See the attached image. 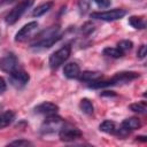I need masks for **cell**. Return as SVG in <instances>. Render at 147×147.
I'll return each mask as SVG.
<instances>
[{"label":"cell","instance_id":"obj_8","mask_svg":"<svg viewBox=\"0 0 147 147\" xmlns=\"http://www.w3.org/2000/svg\"><path fill=\"white\" fill-rule=\"evenodd\" d=\"M38 29V23L37 22H29L25 24L21 30H18L15 34V41L22 42L26 39H29Z\"/></svg>","mask_w":147,"mask_h":147},{"label":"cell","instance_id":"obj_12","mask_svg":"<svg viewBox=\"0 0 147 147\" xmlns=\"http://www.w3.org/2000/svg\"><path fill=\"white\" fill-rule=\"evenodd\" d=\"M60 39H61V34H56L54 37H51V38H47V39H44V40L33 41L31 44V47H34V48H48V47L53 46L55 42H57Z\"/></svg>","mask_w":147,"mask_h":147},{"label":"cell","instance_id":"obj_26","mask_svg":"<svg viewBox=\"0 0 147 147\" xmlns=\"http://www.w3.org/2000/svg\"><path fill=\"white\" fill-rule=\"evenodd\" d=\"M6 88H7V83H6V80H5L2 77H0V93L5 92Z\"/></svg>","mask_w":147,"mask_h":147},{"label":"cell","instance_id":"obj_6","mask_svg":"<svg viewBox=\"0 0 147 147\" xmlns=\"http://www.w3.org/2000/svg\"><path fill=\"white\" fill-rule=\"evenodd\" d=\"M29 80H30L29 74L25 70H23L22 68H20V67L9 74V83L13 86H15L16 88L24 87L29 83Z\"/></svg>","mask_w":147,"mask_h":147},{"label":"cell","instance_id":"obj_27","mask_svg":"<svg viewBox=\"0 0 147 147\" xmlns=\"http://www.w3.org/2000/svg\"><path fill=\"white\" fill-rule=\"evenodd\" d=\"M101 95H108V96H115L116 94L114 93V92H109V91H106V92H103V93H101Z\"/></svg>","mask_w":147,"mask_h":147},{"label":"cell","instance_id":"obj_13","mask_svg":"<svg viewBox=\"0 0 147 147\" xmlns=\"http://www.w3.org/2000/svg\"><path fill=\"white\" fill-rule=\"evenodd\" d=\"M101 78H102V74L98 71H84V72H80L78 76V79L85 83H92Z\"/></svg>","mask_w":147,"mask_h":147},{"label":"cell","instance_id":"obj_16","mask_svg":"<svg viewBox=\"0 0 147 147\" xmlns=\"http://www.w3.org/2000/svg\"><path fill=\"white\" fill-rule=\"evenodd\" d=\"M99 129L100 131L105 132V133H108V134H116V131H117V125L115 122L113 121H103L100 125H99Z\"/></svg>","mask_w":147,"mask_h":147},{"label":"cell","instance_id":"obj_4","mask_svg":"<svg viewBox=\"0 0 147 147\" xmlns=\"http://www.w3.org/2000/svg\"><path fill=\"white\" fill-rule=\"evenodd\" d=\"M62 125H63V121H62V118L60 116H57L56 114L49 115V116H47V118L41 124L40 133L45 134V136L46 134H53L56 131H59Z\"/></svg>","mask_w":147,"mask_h":147},{"label":"cell","instance_id":"obj_24","mask_svg":"<svg viewBox=\"0 0 147 147\" xmlns=\"http://www.w3.org/2000/svg\"><path fill=\"white\" fill-rule=\"evenodd\" d=\"M146 54H147L146 46H145V45H141V46L139 47L138 52H137V55H138V57H139V59H144V57L146 56Z\"/></svg>","mask_w":147,"mask_h":147},{"label":"cell","instance_id":"obj_1","mask_svg":"<svg viewBox=\"0 0 147 147\" xmlns=\"http://www.w3.org/2000/svg\"><path fill=\"white\" fill-rule=\"evenodd\" d=\"M139 78V74L134 71H121L117 72L115 76H113L109 80H95L88 84V87L91 88H102V87H108V86H114V85H122L130 83L134 79Z\"/></svg>","mask_w":147,"mask_h":147},{"label":"cell","instance_id":"obj_5","mask_svg":"<svg viewBox=\"0 0 147 147\" xmlns=\"http://www.w3.org/2000/svg\"><path fill=\"white\" fill-rule=\"evenodd\" d=\"M126 15V10L124 9H111L107 11H96L92 13L91 17L94 20H100V21H106V22H113L123 18Z\"/></svg>","mask_w":147,"mask_h":147},{"label":"cell","instance_id":"obj_21","mask_svg":"<svg viewBox=\"0 0 147 147\" xmlns=\"http://www.w3.org/2000/svg\"><path fill=\"white\" fill-rule=\"evenodd\" d=\"M130 109L138 114H145L146 113V105L145 102H136L130 105Z\"/></svg>","mask_w":147,"mask_h":147},{"label":"cell","instance_id":"obj_25","mask_svg":"<svg viewBox=\"0 0 147 147\" xmlns=\"http://www.w3.org/2000/svg\"><path fill=\"white\" fill-rule=\"evenodd\" d=\"M93 24H91V23H86V24H84L83 25V29H82V31H84L85 33H90V32H92L93 31Z\"/></svg>","mask_w":147,"mask_h":147},{"label":"cell","instance_id":"obj_28","mask_svg":"<svg viewBox=\"0 0 147 147\" xmlns=\"http://www.w3.org/2000/svg\"><path fill=\"white\" fill-rule=\"evenodd\" d=\"M1 109H2V106L0 105V113H1Z\"/></svg>","mask_w":147,"mask_h":147},{"label":"cell","instance_id":"obj_22","mask_svg":"<svg viewBox=\"0 0 147 147\" xmlns=\"http://www.w3.org/2000/svg\"><path fill=\"white\" fill-rule=\"evenodd\" d=\"M9 146H18V147H25V146H32L31 141L21 139V140H14L11 142H9Z\"/></svg>","mask_w":147,"mask_h":147},{"label":"cell","instance_id":"obj_7","mask_svg":"<svg viewBox=\"0 0 147 147\" xmlns=\"http://www.w3.org/2000/svg\"><path fill=\"white\" fill-rule=\"evenodd\" d=\"M59 137L62 141L70 142L82 137V132L72 125H62L59 130Z\"/></svg>","mask_w":147,"mask_h":147},{"label":"cell","instance_id":"obj_10","mask_svg":"<svg viewBox=\"0 0 147 147\" xmlns=\"http://www.w3.org/2000/svg\"><path fill=\"white\" fill-rule=\"evenodd\" d=\"M59 110V107L53 103V102H48V101H45L40 105H38L37 107H34V111L37 114H41V115H45V116H49V115H54L56 114Z\"/></svg>","mask_w":147,"mask_h":147},{"label":"cell","instance_id":"obj_3","mask_svg":"<svg viewBox=\"0 0 147 147\" xmlns=\"http://www.w3.org/2000/svg\"><path fill=\"white\" fill-rule=\"evenodd\" d=\"M70 53H71V47L70 45H64L62 46L61 48H59L57 51H55L51 56H49V60H48V64H49V68L51 69H57L60 65H62L70 56Z\"/></svg>","mask_w":147,"mask_h":147},{"label":"cell","instance_id":"obj_17","mask_svg":"<svg viewBox=\"0 0 147 147\" xmlns=\"http://www.w3.org/2000/svg\"><path fill=\"white\" fill-rule=\"evenodd\" d=\"M79 108L80 110L86 114V115H92L93 111H94V107H93V103L91 102V100H88L87 98H84L80 100L79 102Z\"/></svg>","mask_w":147,"mask_h":147},{"label":"cell","instance_id":"obj_15","mask_svg":"<svg viewBox=\"0 0 147 147\" xmlns=\"http://www.w3.org/2000/svg\"><path fill=\"white\" fill-rule=\"evenodd\" d=\"M53 5H54L53 1H47V2H45V3L39 5V6L32 11V16H34V17H40V16L45 15L46 13H48V11L52 9Z\"/></svg>","mask_w":147,"mask_h":147},{"label":"cell","instance_id":"obj_20","mask_svg":"<svg viewBox=\"0 0 147 147\" xmlns=\"http://www.w3.org/2000/svg\"><path fill=\"white\" fill-rule=\"evenodd\" d=\"M133 47V42L131 40H121L118 44H117V48L124 54L126 52H129L130 49H132Z\"/></svg>","mask_w":147,"mask_h":147},{"label":"cell","instance_id":"obj_2","mask_svg":"<svg viewBox=\"0 0 147 147\" xmlns=\"http://www.w3.org/2000/svg\"><path fill=\"white\" fill-rule=\"evenodd\" d=\"M33 2H34V0H22V1H20V2L7 14L6 20H5L6 23L9 24V25L15 24V23L22 17V15L33 5Z\"/></svg>","mask_w":147,"mask_h":147},{"label":"cell","instance_id":"obj_11","mask_svg":"<svg viewBox=\"0 0 147 147\" xmlns=\"http://www.w3.org/2000/svg\"><path fill=\"white\" fill-rule=\"evenodd\" d=\"M80 74V68L77 63L75 62H70V63H67L63 68V75L69 78V79H76L78 78Z\"/></svg>","mask_w":147,"mask_h":147},{"label":"cell","instance_id":"obj_14","mask_svg":"<svg viewBox=\"0 0 147 147\" xmlns=\"http://www.w3.org/2000/svg\"><path fill=\"white\" fill-rule=\"evenodd\" d=\"M15 118V113L11 110L1 111L0 113V129L8 126Z\"/></svg>","mask_w":147,"mask_h":147},{"label":"cell","instance_id":"obj_19","mask_svg":"<svg viewBox=\"0 0 147 147\" xmlns=\"http://www.w3.org/2000/svg\"><path fill=\"white\" fill-rule=\"evenodd\" d=\"M103 54L106 56H109V57H113V59H119L124 55L117 47H106L103 49Z\"/></svg>","mask_w":147,"mask_h":147},{"label":"cell","instance_id":"obj_23","mask_svg":"<svg viewBox=\"0 0 147 147\" xmlns=\"http://www.w3.org/2000/svg\"><path fill=\"white\" fill-rule=\"evenodd\" d=\"M94 2L98 5V7L100 8H107L110 6L111 0H94Z\"/></svg>","mask_w":147,"mask_h":147},{"label":"cell","instance_id":"obj_18","mask_svg":"<svg viewBox=\"0 0 147 147\" xmlns=\"http://www.w3.org/2000/svg\"><path fill=\"white\" fill-rule=\"evenodd\" d=\"M129 24L134 29H145L146 23L142 17L139 16H130L129 17Z\"/></svg>","mask_w":147,"mask_h":147},{"label":"cell","instance_id":"obj_9","mask_svg":"<svg viewBox=\"0 0 147 147\" xmlns=\"http://www.w3.org/2000/svg\"><path fill=\"white\" fill-rule=\"evenodd\" d=\"M18 67H20V65H18V60H17V57H16L13 53L6 54V55L1 59V61H0V68H1L3 71L8 72V74H10L11 71H14V70L17 69Z\"/></svg>","mask_w":147,"mask_h":147}]
</instances>
